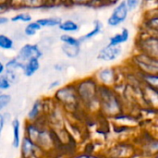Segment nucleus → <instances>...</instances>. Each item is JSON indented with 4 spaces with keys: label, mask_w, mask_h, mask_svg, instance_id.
Returning <instances> with one entry per match:
<instances>
[{
    "label": "nucleus",
    "mask_w": 158,
    "mask_h": 158,
    "mask_svg": "<svg viewBox=\"0 0 158 158\" xmlns=\"http://www.w3.org/2000/svg\"><path fill=\"white\" fill-rule=\"evenodd\" d=\"M128 7L126 6V2L123 1L121 3H119L114 9V11L112 12V15L109 17L107 22L108 25L110 26H118V24H120L121 22H123L125 20V19L127 18L128 15Z\"/></svg>",
    "instance_id": "1"
},
{
    "label": "nucleus",
    "mask_w": 158,
    "mask_h": 158,
    "mask_svg": "<svg viewBox=\"0 0 158 158\" xmlns=\"http://www.w3.org/2000/svg\"><path fill=\"white\" fill-rule=\"evenodd\" d=\"M42 56V52L35 44H26L21 47L19 53V57L22 60L29 61L31 58H37Z\"/></svg>",
    "instance_id": "2"
},
{
    "label": "nucleus",
    "mask_w": 158,
    "mask_h": 158,
    "mask_svg": "<svg viewBox=\"0 0 158 158\" xmlns=\"http://www.w3.org/2000/svg\"><path fill=\"white\" fill-rule=\"evenodd\" d=\"M121 47L119 45L117 46H109L106 45V47H104L98 54V58L105 60V61H111V60H115L117 57L119 56V55L121 54Z\"/></svg>",
    "instance_id": "3"
},
{
    "label": "nucleus",
    "mask_w": 158,
    "mask_h": 158,
    "mask_svg": "<svg viewBox=\"0 0 158 158\" xmlns=\"http://www.w3.org/2000/svg\"><path fill=\"white\" fill-rule=\"evenodd\" d=\"M129 35H130L129 31L126 28H124L121 32L117 33L116 35H114V36H112L110 38L108 45L109 46H117V45H119L120 44H123V43H125V42L128 41Z\"/></svg>",
    "instance_id": "4"
},
{
    "label": "nucleus",
    "mask_w": 158,
    "mask_h": 158,
    "mask_svg": "<svg viewBox=\"0 0 158 158\" xmlns=\"http://www.w3.org/2000/svg\"><path fill=\"white\" fill-rule=\"evenodd\" d=\"M40 68V63L37 58H31L27 61V64L23 67V71L25 76L31 77Z\"/></svg>",
    "instance_id": "5"
},
{
    "label": "nucleus",
    "mask_w": 158,
    "mask_h": 158,
    "mask_svg": "<svg viewBox=\"0 0 158 158\" xmlns=\"http://www.w3.org/2000/svg\"><path fill=\"white\" fill-rule=\"evenodd\" d=\"M36 22L41 27H53L59 25L62 21L59 18H47V19H40L36 20Z\"/></svg>",
    "instance_id": "6"
},
{
    "label": "nucleus",
    "mask_w": 158,
    "mask_h": 158,
    "mask_svg": "<svg viewBox=\"0 0 158 158\" xmlns=\"http://www.w3.org/2000/svg\"><path fill=\"white\" fill-rule=\"evenodd\" d=\"M13 127V146L14 148H18L19 146V121L18 119H14L12 122Z\"/></svg>",
    "instance_id": "7"
},
{
    "label": "nucleus",
    "mask_w": 158,
    "mask_h": 158,
    "mask_svg": "<svg viewBox=\"0 0 158 158\" xmlns=\"http://www.w3.org/2000/svg\"><path fill=\"white\" fill-rule=\"evenodd\" d=\"M59 29L64 31H77L79 30V26L73 20H66L61 22L59 25Z\"/></svg>",
    "instance_id": "8"
},
{
    "label": "nucleus",
    "mask_w": 158,
    "mask_h": 158,
    "mask_svg": "<svg viewBox=\"0 0 158 158\" xmlns=\"http://www.w3.org/2000/svg\"><path fill=\"white\" fill-rule=\"evenodd\" d=\"M0 48L9 50L13 48V41L5 34H0Z\"/></svg>",
    "instance_id": "9"
},
{
    "label": "nucleus",
    "mask_w": 158,
    "mask_h": 158,
    "mask_svg": "<svg viewBox=\"0 0 158 158\" xmlns=\"http://www.w3.org/2000/svg\"><path fill=\"white\" fill-rule=\"evenodd\" d=\"M41 26L35 21V22H31L27 25V27L25 28V34L28 36H32L36 33L37 31L41 30Z\"/></svg>",
    "instance_id": "10"
},
{
    "label": "nucleus",
    "mask_w": 158,
    "mask_h": 158,
    "mask_svg": "<svg viewBox=\"0 0 158 158\" xmlns=\"http://www.w3.org/2000/svg\"><path fill=\"white\" fill-rule=\"evenodd\" d=\"M62 49L64 50V53L69 56V57H75L78 54H79V49L80 47H76V46H71L69 44H64L62 46Z\"/></svg>",
    "instance_id": "11"
},
{
    "label": "nucleus",
    "mask_w": 158,
    "mask_h": 158,
    "mask_svg": "<svg viewBox=\"0 0 158 158\" xmlns=\"http://www.w3.org/2000/svg\"><path fill=\"white\" fill-rule=\"evenodd\" d=\"M61 41L65 43V44H69V45H71V46H76V47H80V40H77L75 39L74 37L72 36H69V35H67V34H64L60 37Z\"/></svg>",
    "instance_id": "12"
},
{
    "label": "nucleus",
    "mask_w": 158,
    "mask_h": 158,
    "mask_svg": "<svg viewBox=\"0 0 158 158\" xmlns=\"http://www.w3.org/2000/svg\"><path fill=\"white\" fill-rule=\"evenodd\" d=\"M12 21L16 22V21H23V22H29L31 20V17L30 14L28 13H20V14H18L16 16H14L12 19H11Z\"/></svg>",
    "instance_id": "13"
},
{
    "label": "nucleus",
    "mask_w": 158,
    "mask_h": 158,
    "mask_svg": "<svg viewBox=\"0 0 158 158\" xmlns=\"http://www.w3.org/2000/svg\"><path fill=\"white\" fill-rule=\"evenodd\" d=\"M101 27H102L101 23H100V22H96V23H95L94 29L92 30V31H90L89 33H87L85 36H83V38H82L81 40H88V39H91L92 37L97 35V34L101 31Z\"/></svg>",
    "instance_id": "14"
},
{
    "label": "nucleus",
    "mask_w": 158,
    "mask_h": 158,
    "mask_svg": "<svg viewBox=\"0 0 158 158\" xmlns=\"http://www.w3.org/2000/svg\"><path fill=\"white\" fill-rule=\"evenodd\" d=\"M11 97L7 94H0V110L6 107L10 102Z\"/></svg>",
    "instance_id": "15"
},
{
    "label": "nucleus",
    "mask_w": 158,
    "mask_h": 158,
    "mask_svg": "<svg viewBox=\"0 0 158 158\" xmlns=\"http://www.w3.org/2000/svg\"><path fill=\"white\" fill-rule=\"evenodd\" d=\"M38 114H39V102H35L33 106L31 107L30 113H29V118H34Z\"/></svg>",
    "instance_id": "16"
},
{
    "label": "nucleus",
    "mask_w": 158,
    "mask_h": 158,
    "mask_svg": "<svg viewBox=\"0 0 158 158\" xmlns=\"http://www.w3.org/2000/svg\"><path fill=\"white\" fill-rule=\"evenodd\" d=\"M10 87L9 81L6 77H0V90H6Z\"/></svg>",
    "instance_id": "17"
},
{
    "label": "nucleus",
    "mask_w": 158,
    "mask_h": 158,
    "mask_svg": "<svg viewBox=\"0 0 158 158\" xmlns=\"http://www.w3.org/2000/svg\"><path fill=\"white\" fill-rule=\"evenodd\" d=\"M138 1H135V0H129L126 2V6L128 7V10H131L133 8H135L138 5Z\"/></svg>",
    "instance_id": "18"
},
{
    "label": "nucleus",
    "mask_w": 158,
    "mask_h": 158,
    "mask_svg": "<svg viewBox=\"0 0 158 158\" xmlns=\"http://www.w3.org/2000/svg\"><path fill=\"white\" fill-rule=\"evenodd\" d=\"M8 21V19L6 17H0V24H6Z\"/></svg>",
    "instance_id": "19"
},
{
    "label": "nucleus",
    "mask_w": 158,
    "mask_h": 158,
    "mask_svg": "<svg viewBox=\"0 0 158 158\" xmlns=\"http://www.w3.org/2000/svg\"><path fill=\"white\" fill-rule=\"evenodd\" d=\"M3 127H4V117L0 114V131H2Z\"/></svg>",
    "instance_id": "20"
},
{
    "label": "nucleus",
    "mask_w": 158,
    "mask_h": 158,
    "mask_svg": "<svg viewBox=\"0 0 158 158\" xmlns=\"http://www.w3.org/2000/svg\"><path fill=\"white\" fill-rule=\"evenodd\" d=\"M5 70V66L3 65V63L2 62H0V75L3 73V71Z\"/></svg>",
    "instance_id": "21"
},
{
    "label": "nucleus",
    "mask_w": 158,
    "mask_h": 158,
    "mask_svg": "<svg viewBox=\"0 0 158 158\" xmlns=\"http://www.w3.org/2000/svg\"><path fill=\"white\" fill-rule=\"evenodd\" d=\"M58 83H59V82H58V81H56V82H53V83H52V84L50 85V89H52V88H53L54 86H56V85H57Z\"/></svg>",
    "instance_id": "22"
}]
</instances>
